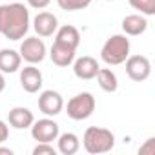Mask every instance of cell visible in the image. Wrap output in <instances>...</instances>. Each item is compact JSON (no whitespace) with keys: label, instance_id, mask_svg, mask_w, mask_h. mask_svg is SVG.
I'll return each instance as SVG.
<instances>
[{"label":"cell","instance_id":"cell-1","mask_svg":"<svg viewBox=\"0 0 155 155\" xmlns=\"http://www.w3.org/2000/svg\"><path fill=\"white\" fill-rule=\"evenodd\" d=\"M29 31V9L20 2L0 6V35L9 40H20Z\"/></svg>","mask_w":155,"mask_h":155},{"label":"cell","instance_id":"cell-2","mask_svg":"<svg viewBox=\"0 0 155 155\" xmlns=\"http://www.w3.org/2000/svg\"><path fill=\"white\" fill-rule=\"evenodd\" d=\"M82 146L88 153L91 155H101L108 153L115 146V135L108 128H99V126H90L84 131L82 137Z\"/></svg>","mask_w":155,"mask_h":155},{"label":"cell","instance_id":"cell-3","mask_svg":"<svg viewBox=\"0 0 155 155\" xmlns=\"http://www.w3.org/2000/svg\"><path fill=\"white\" fill-rule=\"evenodd\" d=\"M130 38L126 35H111L101 49V58L108 66L124 64V60L130 57Z\"/></svg>","mask_w":155,"mask_h":155},{"label":"cell","instance_id":"cell-4","mask_svg":"<svg viewBox=\"0 0 155 155\" xmlns=\"http://www.w3.org/2000/svg\"><path fill=\"white\" fill-rule=\"evenodd\" d=\"M95 106H97L95 97L90 91H82V93H77L75 97H71L68 101L66 113L73 120H86L93 115Z\"/></svg>","mask_w":155,"mask_h":155},{"label":"cell","instance_id":"cell-5","mask_svg":"<svg viewBox=\"0 0 155 155\" xmlns=\"http://www.w3.org/2000/svg\"><path fill=\"white\" fill-rule=\"evenodd\" d=\"M126 75L133 82H144L151 75V62L144 55H130L126 60Z\"/></svg>","mask_w":155,"mask_h":155},{"label":"cell","instance_id":"cell-6","mask_svg":"<svg viewBox=\"0 0 155 155\" xmlns=\"http://www.w3.org/2000/svg\"><path fill=\"white\" fill-rule=\"evenodd\" d=\"M18 53L22 60H26L28 64H40L46 58V44L38 37H28L22 40Z\"/></svg>","mask_w":155,"mask_h":155},{"label":"cell","instance_id":"cell-7","mask_svg":"<svg viewBox=\"0 0 155 155\" xmlns=\"http://www.w3.org/2000/svg\"><path fill=\"white\" fill-rule=\"evenodd\" d=\"M58 133H60L58 124L49 117L33 120V124H31V137L37 142H53V140H57Z\"/></svg>","mask_w":155,"mask_h":155},{"label":"cell","instance_id":"cell-8","mask_svg":"<svg viewBox=\"0 0 155 155\" xmlns=\"http://www.w3.org/2000/svg\"><path fill=\"white\" fill-rule=\"evenodd\" d=\"M38 110L46 117H55L64 110V99L55 90H46L38 95Z\"/></svg>","mask_w":155,"mask_h":155},{"label":"cell","instance_id":"cell-9","mask_svg":"<svg viewBox=\"0 0 155 155\" xmlns=\"http://www.w3.org/2000/svg\"><path fill=\"white\" fill-rule=\"evenodd\" d=\"M33 29H35L37 37H42V38L53 37L55 31L58 29V18L49 11H40L33 18Z\"/></svg>","mask_w":155,"mask_h":155},{"label":"cell","instance_id":"cell-10","mask_svg":"<svg viewBox=\"0 0 155 155\" xmlns=\"http://www.w3.org/2000/svg\"><path fill=\"white\" fill-rule=\"evenodd\" d=\"M44 79H42V73L38 68H35V64H29L26 68L20 69V86L24 91L28 93H37L42 90Z\"/></svg>","mask_w":155,"mask_h":155},{"label":"cell","instance_id":"cell-11","mask_svg":"<svg viewBox=\"0 0 155 155\" xmlns=\"http://www.w3.org/2000/svg\"><path fill=\"white\" fill-rule=\"evenodd\" d=\"M99 68L101 66H99L97 58H93L90 55H84V57H79V58L73 60V73H75L77 79H81V81H91V79H95Z\"/></svg>","mask_w":155,"mask_h":155},{"label":"cell","instance_id":"cell-12","mask_svg":"<svg viewBox=\"0 0 155 155\" xmlns=\"http://www.w3.org/2000/svg\"><path fill=\"white\" fill-rule=\"evenodd\" d=\"M33 120H35L33 111L24 106H17V108L9 110V113H8V122L15 130H28V128H31Z\"/></svg>","mask_w":155,"mask_h":155},{"label":"cell","instance_id":"cell-13","mask_svg":"<svg viewBox=\"0 0 155 155\" xmlns=\"http://www.w3.org/2000/svg\"><path fill=\"white\" fill-rule=\"evenodd\" d=\"M146 29H148V20L140 13L128 15L122 18V31L126 37H139V35L146 33Z\"/></svg>","mask_w":155,"mask_h":155},{"label":"cell","instance_id":"cell-14","mask_svg":"<svg viewBox=\"0 0 155 155\" xmlns=\"http://www.w3.org/2000/svg\"><path fill=\"white\" fill-rule=\"evenodd\" d=\"M75 51H77V49H73V48H68V46H64V44L53 42V46H51V49H49V57H51V60H53L55 66H58V68H68V66L73 64V60H75Z\"/></svg>","mask_w":155,"mask_h":155},{"label":"cell","instance_id":"cell-15","mask_svg":"<svg viewBox=\"0 0 155 155\" xmlns=\"http://www.w3.org/2000/svg\"><path fill=\"white\" fill-rule=\"evenodd\" d=\"M55 42L77 49V48H79V44H81V33H79V29H77L75 26H69V24L60 26L55 31Z\"/></svg>","mask_w":155,"mask_h":155},{"label":"cell","instance_id":"cell-16","mask_svg":"<svg viewBox=\"0 0 155 155\" xmlns=\"http://www.w3.org/2000/svg\"><path fill=\"white\" fill-rule=\"evenodd\" d=\"M22 64V57L18 51L4 48L0 49V71L2 73H17L20 69Z\"/></svg>","mask_w":155,"mask_h":155},{"label":"cell","instance_id":"cell-17","mask_svg":"<svg viewBox=\"0 0 155 155\" xmlns=\"http://www.w3.org/2000/svg\"><path fill=\"white\" fill-rule=\"evenodd\" d=\"M81 150V139L71 131L58 133L57 137V151L62 155H75Z\"/></svg>","mask_w":155,"mask_h":155},{"label":"cell","instance_id":"cell-18","mask_svg":"<svg viewBox=\"0 0 155 155\" xmlns=\"http://www.w3.org/2000/svg\"><path fill=\"white\" fill-rule=\"evenodd\" d=\"M95 79H97L101 90L106 91V93H115L117 88H119V79H117V75L110 68H99Z\"/></svg>","mask_w":155,"mask_h":155},{"label":"cell","instance_id":"cell-19","mask_svg":"<svg viewBox=\"0 0 155 155\" xmlns=\"http://www.w3.org/2000/svg\"><path fill=\"white\" fill-rule=\"evenodd\" d=\"M128 2L133 9H137L144 17L155 15V0H128Z\"/></svg>","mask_w":155,"mask_h":155},{"label":"cell","instance_id":"cell-20","mask_svg":"<svg viewBox=\"0 0 155 155\" xmlns=\"http://www.w3.org/2000/svg\"><path fill=\"white\" fill-rule=\"evenodd\" d=\"M57 4L64 11H81L91 4V0H57Z\"/></svg>","mask_w":155,"mask_h":155},{"label":"cell","instance_id":"cell-21","mask_svg":"<svg viewBox=\"0 0 155 155\" xmlns=\"http://www.w3.org/2000/svg\"><path fill=\"white\" fill-rule=\"evenodd\" d=\"M57 150L51 146V142H38L33 148V155H55Z\"/></svg>","mask_w":155,"mask_h":155},{"label":"cell","instance_id":"cell-22","mask_svg":"<svg viewBox=\"0 0 155 155\" xmlns=\"http://www.w3.org/2000/svg\"><path fill=\"white\" fill-rule=\"evenodd\" d=\"M139 153H140V155H155V139L150 137V139L139 148Z\"/></svg>","mask_w":155,"mask_h":155},{"label":"cell","instance_id":"cell-23","mask_svg":"<svg viewBox=\"0 0 155 155\" xmlns=\"http://www.w3.org/2000/svg\"><path fill=\"white\" fill-rule=\"evenodd\" d=\"M9 137V126L8 122H4L2 119H0V144H4Z\"/></svg>","mask_w":155,"mask_h":155},{"label":"cell","instance_id":"cell-24","mask_svg":"<svg viewBox=\"0 0 155 155\" xmlns=\"http://www.w3.org/2000/svg\"><path fill=\"white\" fill-rule=\"evenodd\" d=\"M28 4L33 9H44V8H48L51 4V0H28Z\"/></svg>","mask_w":155,"mask_h":155},{"label":"cell","instance_id":"cell-25","mask_svg":"<svg viewBox=\"0 0 155 155\" xmlns=\"http://www.w3.org/2000/svg\"><path fill=\"white\" fill-rule=\"evenodd\" d=\"M6 90V77H4V73L0 71V93H2Z\"/></svg>","mask_w":155,"mask_h":155},{"label":"cell","instance_id":"cell-26","mask_svg":"<svg viewBox=\"0 0 155 155\" xmlns=\"http://www.w3.org/2000/svg\"><path fill=\"white\" fill-rule=\"evenodd\" d=\"M0 153H8V155H13V150H11V148H2V146H0Z\"/></svg>","mask_w":155,"mask_h":155},{"label":"cell","instance_id":"cell-27","mask_svg":"<svg viewBox=\"0 0 155 155\" xmlns=\"http://www.w3.org/2000/svg\"><path fill=\"white\" fill-rule=\"evenodd\" d=\"M106 2H111V0H106Z\"/></svg>","mask_w":155,"mask_h":155}]
</instances>
